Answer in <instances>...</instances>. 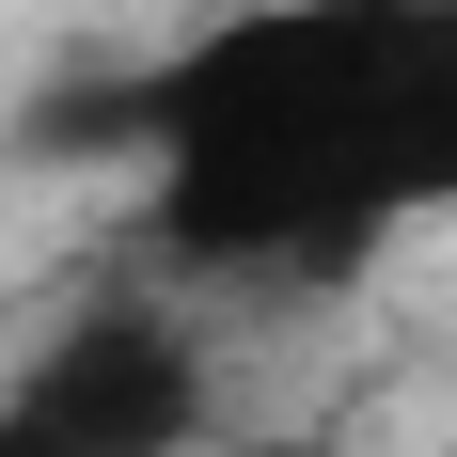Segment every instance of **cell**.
<instances>
[{
  "label": "cell",
  "mask_w": 457,
  "mask_h": 457,
  "mask_svg": "<svg viewBox=\"0 0 457 457\" xmlns=\"http://www.w3.org/2000/svg\"><path fill=\"white\" fill-rule=\"evenodd\" d=\"M221 426V363L174 284H111L0 378V457H189Z\"/></svg>",
  "instance_id": "2"
},
{
  "label": "cell",
  "mask_w": 457,
  "mask_h": 457,
  "mask_svg": "<svg viewBox=\"0 0 457 457\" xmlns=\"http://www.w3.org/2000/svg\"><path fill=\"white\" fill-rule=\"evenodd\" d=\"M174 284H347L457 221V0H221L63 111Z\"/></svg>",
  "instance_id": "1"
}]
</instances>
